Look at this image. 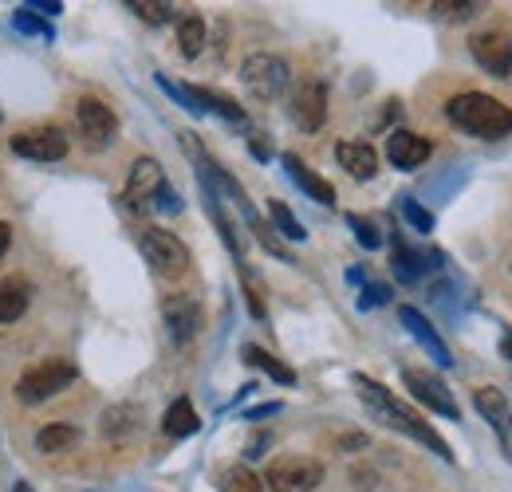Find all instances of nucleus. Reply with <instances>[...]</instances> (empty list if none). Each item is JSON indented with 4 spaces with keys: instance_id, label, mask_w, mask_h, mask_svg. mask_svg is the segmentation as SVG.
<instances>
[{
    "instance_id": "f257e3e1",
    "label": "nucleus",
    "mask_w": 512,
    "mask_h": 492,
    "mask_svg": "<svg viewBox=\"0 0 512 492\" xmlns=\"http://www.w3.org/2000/svg\"><path fill=\"white\" fill-rule=\"evenodd\" d=\"M446 115L453 126H461L465 134L485 138V142H497V138L512 134V107H505L501 99H493L485 91L453 95L446 103Z\"/></svg>"
},
{
    "instance_id": "f03ea898",
    "label": "nucleus",
    "mask_w": 512,
    "mask_h": 492,
    "mask_svg": "<svg viewBox=\"0 0 512 492\" xmlns=\"http://www.w3.org/2000/svg\"><path fill=\"white\" fill-rule=\"evenodd\" d=\"M355 386H359V394H363V402L367 406H375V414L383 418L386 426H394V430H402V433H410L414 441H422V445H430L438 457H446V461H453V453H449V445L438 437V433L430 430L414 410H406L402 402H394L390 394H386L379 382H371L367 374H355Z\"/></svg>"
},
{
    "instance_id": "7ed1b4c3",
    "label": "nucleus",
    "mask_w": 512,
    "mask_h": 492,
    "mask_svg": "<svg viewBox=\"0 0 512 492\" xmlns=\"http://www.w3.org/2000/svg\"><path fill=\"white\" fill-rule=\"evenodd\" d=\"M75 363H67V359H44V363H36V367H28L20 374V382H16V394H20V402H28V406H36V402H48V398H56L60 390H67L71 382H75Z\"/></svg>"
},
{
    "instance_id": "20e7f679",
    "label": "nucleus",
    "mask_w": 512,
    "mask_h": 492,
    "mask_svg": "<svg viewBox=\"0 0 512 492\" xmlns=\"http://www.w3.org/2000/svg\"><path fill=\"white\" fill-rule=\"evenodd\" d=\"M138 248L150 260V268L158 276H166V280H178V276L190 272V248L182 245L174 233H166V229H142L138 233Z\"/></svg>"
},
{
    "instance_id": "39448f33",
    "label": "nucleus",
    "mask_w": 512,
    "mask_h": 492,
    "mask_svg": "<svg viewBox=\"0 0 512 492\" xmlns=\"http://www.w3.org/2000/svg\"><path fill=\"white\" fill-rule=\"evenodd\" d=\"M268 489L272 492H316L323 485V465L316 457H300V453H288V457H276L264 473Z\"/></svg>"
},
{
    "instance_id": "423d86ee",
    "label": "nucleus",
    "mask_w": 512,
    "mask_h": 492,
    "mask_svg": "<svg viewBox=\"0 0 512 492\" xmlns=\"http://www.w3.org/2000/svg\"><path fill=\"white\" fill-rule=\"evenodd\" d=\"M241 79H245V87H249V95L256 99H280L284 95V87H288V79H292V71H288V63L280 60V56H268V52H256L245 60L241 67Z\"/></svg>"
},
{
    "instance_id": "0eeeda50",
    "label": "nucleus",
    "mask_w": 512,
    "mask_h": 492,
    "mask_svg": "<svg viewBox=\"0 0 512 492\" xmlns=\"http://www.w3.org/2000/svg\"><path fill=\"white\" fill-rule=\"evenodd\" d=\"M75 126H79V138L91 146V150H107L119 134V119L107 103L99 99H79L75 103Z\"/></svg>"
},
{
    "instance_id": "6e6552de",
    "label": "nucleus",
    "mask_w": 512,
    "mask_h": 492,
    "mask_svg": "<svg viewBox=\"0 0 512 492\" xmlns=\"http://www.w3.org/2000/svg\"><path fill=\"white\" fill-rule=\"evenodd\" d=\"M402 382H406V390L426 406V410H434V414H442V418H461V406L453 402V394H449V386L442 378H434V374H426V370H402Z\"/></svg>"
},
{
    "instance_id": "1a4fd4ad",
    "label": "nucleus",
    "mask_w": 512,
    "mask_h": 492,
    "mask_svg": "<svg viewBox=\"0 0 512 492\" xmlns=\"http://www.w3.org/2000/svg\"><path fill=\"white\" fill-rule=\"evenodd\" d=\"M469 52H473V60L481 63L489 75H497V79H509L512 75V36L509 32H501V28L477 32V36L469 40Z\"/></svg>"
},
{
    "instance_id": "9d476101",
    "label": "nucleus",
    "mask_w": 512,
    "mask_h": 492,
    "mask_svg": "<svg viewBox=\"0 0 512 492\" xmlns=\"http://www.w3.org/2000/svg\"><path fill=\"white\" fill-rule=\"evenodd\" d=\"M12 150L20 158H32V162H60L67 154V138L56 126H36V130L12 134Z\"/></svg>"
},
{
    "instance_id": "9b49d317",
    "label": "nucleus",
    "mask_w": 512,
    "mask_h": 492,
    "mask_svg": "<svg viewBox=\"0 0 512 492\" xmlns=\"http://www.w3.org/2000/svg\"><path fill=\"white\" fill-rule=\"evenodd\" d=\"M288 115H292V123L300 126L304 134H316V130L323 126V119H327V87L316 83V79L300 83V87L292 91Z\"/></svg>"
},
{
    "instance_id": "f8f14e48",
    "label": "nucleus",
    "mask_w": 512,
    "mask_h": 492,
    "mask_svg": "<svg viewBox=\"0 0 512 492\" xmlns=\"http://www.w3.org/2000/svg\"><path fill=\"white\" fill-rule=\"evenodd\" d=\"M162 189H166V174H162V166H158L154 158H138V162L130 166L127 201L134 209H154L158 197H162Z\"/></svg>"
},
{
    "instance_id": "ddd939ff",
    "label": "nucleus",
    "mask_w": 512,
    "mask_h": 492,
    "mask_svg": "<svg viewBox=\"0 0 512 492\" xmlns=\"http://www.w3.org/2000/svg\"><path fill=\"white\" fill-rule=\"evenodd\" d=\"M430 138H422V134H414V130H394L390 138H386V158H390V166H398V170H418V166H426V158H430Z\"/></svg>"
},
{
    "instance_id": "4468645a",
    "label": "nucleus",
    "mask_w": 512,
    "mask_h": 492,
    "mask_svg": "<svg viewBox=\"0 0 512 492\" xmlns=\"http://www.w3.org/2000/svg\"><path fill=\"white\" fill-rule=\"evenodd\" d=\"M398 319H402V327H406V331H410V335H414V339H418V343H422V347H426V351H430V355H434L442 367H449V363H453L446 339H442V335L430 327V319H426L422 311H418V308H398Z\"/></svg>"
},
{
    "instance_id": "2eb2a0df",
    "label": "nucleus",
    "mask_w": 512,
    "mask_h": 492,
    "mask_svg": "<svg viewBox=\"0 0 512 492\" xmlns=\"http://www.w3.org/2000/svg\"><path fill=\"white\" fill-rule=\"evenodd\" d=\"M335 158H339V166H343L355 182H371V178L379 174V154H375V146H367V142H339V146H335Z\"/></svg>"
},
{
    "instance_id": "dca6fc26",
    "label": "nucleus",
    "mask_w": 512,
    "mask_h": 492,
    "mask_svg": "<svg viewBox=\"0 0 512 492\" xmlns=\"http://www.w3.org/2000/svg\"><path fill=\"white\" fill-rule=\"evenodd\" d=\"M166 323H170L174 343H190L193 335L201 331V304H197V300H186V296L170 300V304H166Z\"/></svg>"
},
{
    "instance_id": "f3484780",
    "label": "nucleus",
    "mask_w": 512,
    "mask_h": 492,
    "mask_svg": "<svg viewBox=\"0 0 512 492\" xmlns=\"http://www.w3.org/2000/svg\"><path fill=\"white\" fill-rule=\"evenodd\" d=\"M284 170H288V178L300 185L312 201H320V205H335V189H331V182H323L320 174H312L296 154H284Z\"/></svg>"
},
{
    "instance_id": "a211bd4d",
    "label": "nucleus",
    "mask_w": 512,
    "mask_h": 492,
    "mask_svg": "<svg viewBox=\"0 0 512 492\" xmlns=\"http://www.w3.org/2000/svg\"><path fill=\"white\" fill-rule=\"evenodd\" d=\"M182 91H186V99L197 107V115H201V111H217V115H221V119H229V123H245V111H241L229 95L209 91V87H182Z\"/></svg>"
},
{
    "instance_id": "6ab92c4d",
    "label": "nucleus",
    "mask_w": 512,
    "mask_h": 492,
    "mask_svg": "<svg viewBox=\"0 0 512 492\" xmlns=\"http://www.w3.org/2000/svg\"><path fill=\"white\" fill-rule=\"evenodd\" d=\"M28 304H32L28 280H16V276L0 280V323H16L28 311Z\"/></svg>"
},
{
    "instance_id": "aec40b11",
    "label": "nucleus",
    "mask_w": 512,
    "mask_h": 492,
    "mask_svg": "<svg viewBox=\"0 0 512 492\" xmlns=\"http://www.w3.org/2000/svg\"><path fill=\"white\" fill-rule=\"evenodd\" d=\"M162 430L170 433V437H190V433L201 430V418H197V410H193L190 398H178V402L166 410V418H162Z\"/></svg>"
},
{
    "instance_id": "412c9836",
    "label": "nucleus",
    "mask_w": 512,
    "mask_h": 492,
    "mask_svg": "<svg viewBox=\"0 0 512 492\" xmlns=\"http://www.w3.org/2000/svg\"><path fill=\"white\" fill-rule=\"evenodd\" d=\"M473 406L481 410V418L489 422V426H505L509 422V402H505V394L497 390V386H481L477 394H473Z\"/></svg>"
},
{
    "instance_id": "4be33fe9",
    "label": "nucleus",
    "mask_w": 512,
    "mask_h": 492,
    "mask_svg": "<svg viewBox=\"0 0 512 492\" xmlns=\"http://www.w3.org/2000/svg\"><path fill=\"white\" fill-rule=\"evenodd\" d=\"M245 363H249V367H260L268 378H276V382H284V386H292V382H296V370L284 367L280 359H272L264 347H253V343H249V347H245Z\"/></svg>"
},
{
    "instance_id": "5701e85b",
    "label": "nucleus",
    "mask_w": 512,
    "mask_h": 492,
    "mask_svg": "<svg viewBox=\"0 0 512 492\" xmlns=\"http://www.w3.org/2000/svg\"><path fill=\"white\" fill-rule=\"evenodd\" d=\"M79 441V430L75 426H67V422H56V426H44V430L36 433V449H44V453H64Z\"/></svg>"
},
{
    "instance_id": "b1692460",
    "label": "nucleus",
    "mask_w": 512,
    "mask_h": 492,
    "mask_svg": "<svg viewBox=\"0 0 512 492\" xmlns=\"http://www.w3.org/2000/svg\"><path fill=\"white\" fill-rule=\"evenodd\" d=\"M178 52H182L186 60H193V56L205 52V20L186 16V20L178 24Z\"/></svg>"
},
{
    "instance_id": "393cba45",
    "label": "nucleus",
    "mask_w": 512,
    "mask_h": 492,
    "mask_svg": "<svg viewBox=\"0 0 512 492\" xmlns=\"http://www.w3.org/2000/svg\"><path fill=\"white\" fill-rule=\"evenodd\" d=\"M221 492H264V481L249 465H229L221 469Z\"/></svg>"
},
{
    "instance_id": "a878e982",
    "label": "nucleus",
    "mask_w": 512,
    "mask_h": 492,
    "mask_svg": "<svg viewBox=\"0 0 512 492\" xmlns=\"http://www.w3.org/2000/svg\"><path fill=\"white\" fill-rule=\"evenodd\" d=\"M268 217H272V225H276L288 241H304V237H308V229L296 221V213H292L284 201H268Z\"/></svg>"
},
{
    "instance_id": "bb28decb",
    "label": "nucleus",
    "mask_w": 512,
    "mask_h": 492,
    "mask_svg": "<svg viewBox=\"0 0 512 492\" xmlns=\"http://www.w3.org/2000/svg\"><path fill=\"white\" fill-rule=\"evenodd\" d=\"M127 8H134V16H142L146 24H166V20H174V4H166V0H130Z\"/></svg>"
},
{
    "instance_id": "cd10ccee",
    "label": "nucleus",
    "mask_w": 512,
    "mask_h": 492,
    "mask_svg": "<svg viewBox=\"0 0 512 492\" xmlns=\"http://www.w3.org/2000/svg\"><path fill=\"white\" fill-rule=\"evenodd\" d=\"M134 430V406H111L103 414V433L107 437H119V433Z\"/></svg>"
},
{
    "instance_id": "c85d7f7f",
    "label": "nucleus",
    "mask_w": 512,
    "mask_h": 492,
    "mask_svg": "<svg viewBox=\"0 0 512 492\" xmlns=\"http://www.w3.org/2000/svg\"><path fill=\"white\" fill-rule=\"evenodd\" d=\"M422 268H426V260H418V252L414 248H394V272L402 276V280H418L422 276Z\"/></svg>"
},
{
    "instance_id": "c756f323",
    "label": "nucleus",
    "mask_w": 512,
    "mask_h": 492,
    "mask_svg": "<svg viewBox=\"0 0 512 492\" xmlns=\"http://www.w3.org/2000/svg\"><path fill=\"white\" fill-rule=\"evenodd\" d=\"M434 12L446 16V20H473V16L481 12V4H477V0H438Z\"/></svg>"
},
{
    "instance_id": "7c9ffc66",
    "label": "nucleus",
    "mask_w": 512,
    "mask_h": 492,
    "mask_svg": "<svg viewBox=\"0 0 512 492\" xmlns=\"http://www.w3.org/2000/svg\"><path fill=\"white\" fill-rule=\"evenodd\" d=\"M249 221H253V229H256V237H260V245L268 248L272 256H280V260H288V264H292V252H288V248H284V241H280V237L272 233V225H264V221H260L256 213H249Z\"/></svg>"
},
{
    "instance_id": "2f4dec72",
    "label": "nucleus",
    "mask_w": 512,
    "mask_h": 492,
    "mask_svg": "<svg viewBox=\"0 0 512 492\" xmlns=\"http://www.w3.org/2000/svg\"><path fill=\"white\" fill-rule=\"evenodd\" d=\"M402 217H406V221H410L418 233H430V229H434V217H430V213H426V209H422L414 197H402Z\"/></svg>"
},
{
    "instance_id": "473e14b6",
    "label": "nucleus",
    "mask_w": 512,
    "mask_h": 492,
    "mask_svg": "<svg viewBox=\"0 0 512 492\" xmlns=\"http://www.w3.org/2000/svg\"><path fill=\"white\" fill-rule=\"evenodd\" d=\"M12 24H16V32H28V36H48V40H52L48 20H36L32 12H16V16H12Z\"/></svg>"
},
{
    "instance_id": "72a5a7b5",
    "label": "nucleus",
    "mask_w": 512,
    "mask_h": 492,
    "mask_svg": "<svg viewBox=\"0 0 512 492\" xmlns=\"http://www.w3.org/2000/svg\"><path fill=\"white\" fill-rule=\"evenodd\" d=\"M347 221H351V229H355V237H359V245H363V248H379V245H383V237H379V229H375L371 221H363V217H355V213H351Z\"/></svg>"
},
{
    "instance_id": "f704fd0d",
    "label": "nucleus",
    "mask_w": 512,
    "mask_h": 492,
    "mask_svg": "<svg viewBox=\"0 0 512 492\" xmlns=\"http://www.w3.org/2000/svg\"><path fill=\"white\" fill-rule=\"evenodd\" d=\"M245 296H249V308H253L256 319H264V300H260V284L253 276H245Z\"/></svg>"
},
{
    "instance_id": "c9c22d12",
    "label": "nucleus",
    "mask_w": 512,
    "mask_h": 492,
    "mask_svg": "<svg viewBox=\"0 0 512 492\" xmlns=\"http://www.w3.org/2000/svg\"><path fill=\"white\" fill-rule=\"evenodd\" d=\"M28 8H36V12H44V16H56L64 4H60V0H48V4H44V0H36V4H28Z\"/></svg>"
},
{
    "instance_id": "e433bc0d",
    "label": "nucleus",
    "mask_w": 512,
    "mask_h": 492,
    "mask_svg": "<svg viewBox=\"0 0 512 492\" xmlns=\"http://www.w3.org/2000/svg\"><path fill=\"white\" fill-rule=\"evenodd\" d=\"M8 245H12V225H8V221H0V256L8 252Z\"/></svg>"
},
{
    "instance_id": "4c0bfd02",
    "label": "nucleus",
    "mask_w": 512,
    "mask_h": 492,
    "mask_svg": "<svg viewBox=\"0 0 512 492\" xmlns=\"http://www.w3.org/2000/svg\"><path fill=\"white\" fill-rule=\"evenodd\" d=\"M253 154L256 158H268V154H272V146H268L264 138H253Z\"/></svg>"
},
{
    "instance_id": "58836bf2",
    "label": "nucleus",
    "mask_w": 512,
    "mask_h": 492,
    "mask_svg": "<svg viewBox=\"0 0 512 492\" xmlns=\"http://www.w3.org/2000/svg\"><path fill=\"white\" fill-rule=\"evenodd\" d=\"M501 347H505V359H509V363H512V335H509V331L501 335Z\"/></svg>"
},
{
    "instance_id": "ea45409f",
    "label": "nucleus",
    "mask_w": 512,
    "mask_h": 492,
    "mask_svg": "<svg viewBox=\"0 0 512 492\" xmlns=\"http://www.w3.org/2000/svg\"><path fill=\"white\" fill-rule=\"evenodd\" d=\"M16 492H32V489H28V485H20V489H16Z\"/></svg>"
}]
</instances>
